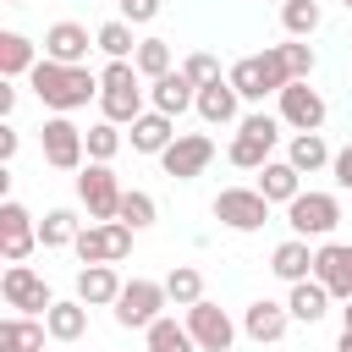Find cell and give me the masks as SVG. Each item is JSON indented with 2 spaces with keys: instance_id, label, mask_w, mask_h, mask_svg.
Returning <instances> with one entry per match:
<instances>
[{
  "instance_id": "41",
  "label": "cell",
  "mask_w": 352,
  "mask_h": 352,
  "mask_svg": "<svg viewBox=\"0 0 352 352\" xmlns=\"http://www.w3.org/2000/svg\"><path fill=\"white\" fill-rule=\"evenodd\" d=\"M330 176H336V187H346V192H352V143H346V148H336Z\"/></svg>"
},
{
  "instance_id": "16",
  "label": "cell",
  "mask_w": 352,
  "mask_h": 352,
  "mask_svg": "<svg viewBox=\"0 0 352 352\" xmlns=\"http://www.w3.org/2000/svg\"><path fill=\"white\" fill-rule=\"evenodd\" d=\"M88 50H99V44L88 38L82 22H50V28H44V55H50V60H60V66H88Z\"/></svg>"
},
{
  "instance_id": "7",
  "label": "cell",
  "mask_w": 352,
  "mask_h": 352,
  "mask_svg": "<svg viewBox=\"0 0 352 352\" xmlns=\"http://www.w3.org/2000/svg\"><path fill=\"white\" fill-rule=\"evenodd\" d=\"M165 302H170L165 297V280H126L121 297H116V324L121 330H148Z\"/></svg>"
},
{
  "instance_id": "29",
  "label": "cell",
  "mask_w": 352,
  "mask_h": 352,
  "mask_svg": "<svg viewBox=\"0 0 352 352\" xmlns=\"http://www.w3.org/2000/svg\"><path fill=\"white\" fill-rule=\"evenodd\" d=\"M286 160H292L302 176H314V170H324L336 154H330V143H324L319 132H297V138H292V148H286Z\"/></svg>"
},
{
  "instance_id": "19",
  "label": "cell",
  "mask_w": 352,
  "mask_h": 352,
  "mask_svg": "<svg viewBox=\"0 0 352 352\" xmlns=\"http://www.w3.org/2000/svg\"><path fill=\"white\" fill-rule=\"evenodd\" d=\"M121 275H116V264H82L77 270V297L88 302V308H116V297H121Z\"/></svg>"
},
{
  "instance_id": "15",
  "label": "cell",
  "mask_w": 352,
  "mask_h": 352,
  "mask_svg": "<svg viewBox=\"0 0 352 352\" xmlns=\"http://www.w3.org/2000/svg\"><path fill=\"white\" fill-rule=\"evenodd\" d=\"M314 275L330 286V297L352 302V242H319L314 248Z\"/></svg>"
},
{
  "instance_id": "2",
  "label": "cell",
  "mask_w": 352,
  "mask_h": 352,
  "mask_svg": "<svg viewBox=\"0 0 352 352\" xmlns=\"http://www.w3.org/2000/svg\"><path fill=\"white\" fill-rule=\"evenodd\" d=\"M99 104H104V121L132 126L143 116V72L132 60H110L99 72Z\"/></svg>"
},
{
  "instance_id": "11",
  "label": "cell",
  "mask_w": 352,
  "mask_h": 352,
  "mask_svg": "<svg viewBox=\"0 0 352 352\" xmlns=\"http://www.w3.org/2000/svg\"><path fill=\"white\" fill-rule=\"evenodd\" d=\"M209 160H214V138H204V132H176V143L160 154V165H165L170 182H192V176H204Z\"/></svg>"
},
{
  "instance_id": "21",
  "label": "cell",
  "mask_w": 352,
  "mask_h": 352,
  "mask_svg": "<svg viewBox=\"0 0 352 352\" xmlns=\"http://www.w3.org/2000/svg\"><path fill=\"white\" fill-rule=\"evenodd\" d=\"M286 314L297 324H319L330 314V286L314 275V280H292V297H286Z\"/></svg>"
},
{
  "instance_id": "33",
  "label": "cell",
  "mask_w": 352,
  "mask_h": 352,
  "mask_svg": "<svg viewBox=\"0 0 352 352\" xmlns=\"http://www.w3.org/2000/svg\"><path fill=\"white\" fill-rule=\"evenodd\" d=\"M165 297H170L176 308H192V302L204 297V275H198L192 264H176V270L165 275Z\"/></svg>"
},
{
  "instance_id": "18",
  "label": "cell",
  "mask_w": 352,
  "mask_h": 352,
  "mask_svg": "<svg viewBox=\"0 0 352 352\" xmlns=\"http://www.w3.org/2000/svg\"><path fill=\"white\" fill-rule=\"evenodd\" d=\"M148 99H154V110L182 116V110H192V104H198V82H192L182 66H170L165 77H154V82H148Z\"/></svg>"
},
{
  "instance_id": "39",
  "label": "cell",
  "mask_w": 352,
  "mask_h": 352,
  "mask_svg": "<svg viewBox=\"0 0 352 352\" xmlns=\"http://www.w3.org/2000/svg\"><path fill=\"white\" fill-rule=\"evenodd\" d=\"M182 72H187V77H192V82L204 88V82H214V77H220V60L198 50V55H187V60H182Z\"/></svg>"
},
{
  "instance_id": "47",
  "label": "cell",
  "mask_w": 352,
  "mask_h": 352,
  "mask_svg": "<svg viewBox=\"0 0 352 352\" xmlns=\"http://www.w3.org/2000/svg\"><path fill=\"white\" fill-rule=\"evenodd\" d=\"M346 11H352V0H346Z\"/></svg>"
},
{
  "instance_id": "36",
  "label": "cell",
  "mask_w": 352,
  "mask_h": 352,
  "mask_svg": "<svg viewBox=\"0 0 352 352\" xmlns=\"http://www.w3.org/2000/svg\"><path fill=\"white\" fill-rule=\"evenodd\" d=\"M154 214H160V209H154V198H148V192H138V187H126V192H121L116 220H126L132 231H143V226H154Z\"/></svg>"
},
{
  "instance_id": "28",
  "label": "cell",
  "mask_w": 352,
  "mask_h": 352,
  "mask_svg": "<svg viewBox=\"0 0 352 352\" xmlns=\"http://www.w3.org/2000/svg\"><path fill=\"white\" fill-rule=\"evenodd\" d=\"M94 44H99L110 60H132V55H138V38H132V22H126V16L99 22V28H94Z\"/></svg>"
},
{
  "instance_id": "37",
  "label": "cell",
  "mask_w": 352,
  "mask_h": 352,
  "mask_svg": "<svg viewBox=\"0 0 352 352\" xmlns=\"http://www.w3.org/2000/svg\"><path fill=\"white\" fill-rule=\"evenodd\" d=\"M82 143H88V160H116L121 154V132H116V121H99V126H88L82 132Z\"/></svg>"
},
{
  "instance_id": "4",
  "label": "cell",
  "mask_w": 352,
  "mask_h": 352,
  "mask_svg": "<svg viewBox=\"0 0 352 352\" xmlns=\"http://www.w3.org/2000/svg\"><path fill=\"white\" fill-rule=\"evenodd\" d=\"M286 226H292V236H319L324 242L341 226V198L336 192H297L286 204Z\"/></svg>"
},
{
  "instance_id": "38",
  "label": "cell",
  "mask_w": 352,
  "mask_h": 352,
  "mask_svg": "<svg viewBox=\"0 0 352 352\" xmlns=\"http://www.w3.org/2000/svg\"><path fill=\"white\" fill-rule=\"evenodd\" d=\"M280 55H286V66H292V82H308V72H314V50H308L302 38H292V44H280Z\"/></svg>"
},
{
  "instance_id": "43",
  "label": "cell",
  "mask_w": 352,
  "mask_h": 352,
  "mask_svg": "<svg viewBox=\"0 0 352 352\" xmlns=\"http://www.w3.org/2000/svg\"><path fill=\"white\" fill-rule=\"evenodd\" d=\"M11 110H16V88H11V82H0V116H11Z\"/></svg>"
},
{
  "instance_id": "5",
  "label": "cell",
  "mask_w": 352,
  "mask_h": 352,
  "mask_svg": "<svg viewBox=\"0 0 352 352\" xmlns=\"http://www.w3.org/2000/svg\"><path fill=\"white\" fill-rule=\"evenodd\" d=\"M121 182H116V170L104 165V160H88L82 170H77V198H82V209H88V220H116V209H121Z\"/></svg>"
},
{
  "instance_id": "22",
  "label": "cell",
  "mask_w": 352,
  "mask_h": 352,
  "mask_svg": "<svg viewBox=\"0 0 352 352\" xmlns=\"http://www.w3.org/2000/svg\"><path fill=\"white\" fill-rule=\"evenodd\" d=\"M44 336H50V324H44L38 314H11V319H0V352H44Z\"/></svg>"
},
{
  "instance_id": "10",
  "label": "cell",
  "mask_w": 352,
  "mask_h": 352,
  "mask_svg": "<svg viewBox=\"0 0 352 352\" xmlns=\"http://www.w3.org/2000/svg\"><path fill=\"white\" fill-rule=\"evenodd\" d=\"M0 297H6V308H16V314H50V308H55L44 275L28 270V264H6V275H0Z\"/></svg>"
},
{
  "instance_id": "25",
  "label": "cell",
  "mask_w": 352,
  "mask_h": 352,
  "mask_svg": "<svg viewBox=\"0 0 352 352\" xmlns=\"http://www.w3.org/2000/svg\"><path fill=\"white\" fill-rule=\"evenodd\" d=\"M226 77H231V88H236V94H242L248 104H258L264 94H275V77H270L264 55H242V60H236V66H231Z\"/></svg>"
},
{
  "instance_id": "31",
  "label": "cell",
  "mask_w": 352,
  "mask_h": 352,
  "mask_svg": "<svg viewBox=\"0 0 352 352\" xmlns=\"http://www.w3.org/2000/svg\"><path fill=\"white\" fill-rule=\"evenodd\" d=\"M143 336H148V352H198L192 330H187V324H176V319H165V314H160Z\"/></svg>"
},
{
  "instance_id": "45",
  "label": "cell",
  "mask_w": 352,
  "mask_h": 352,
  "mask_svg": "<svg viewBox=\"0 0 352 352\" xmlns=\"http://www.w3.org/2000/svg\"><path fill=\"white\" fill-rule=\"evenodd\" d=\"M336 352H352V330H341V346Z\"/></svg>"
},
{
  "instance_id": "44",
  "label": "cell",
  "mask_w": 352,
  "mask_h": 352,
  "mask_svg": "<svg viewBox=\"0 0 352 352\" xmlns=\"http://www.w3.org/2000/svg\"><path fill=\"white\" fill-rule=\"evenodd\" d=\"M341 330H352V302H346V308H341Z\"/></svg>"
},
{
  "instance_id": "8",
  "label": "cell",
  "mask_w": 352,
  "mask_h": 352,
  "mask_svg": "<svg viewBox=\"0 0 352 352\" xmlns=\"http://www.w3.org/2000/svg\"><path fill=\"white\" fill-rule=\"evenodd\" d=\"M214 220L231 231H258L270 220V198L258 187H220L214 192Z\"/></svg>"
},
{
  "instance_id": "35",
  "label": "cell",
  "mask_w": 352,
  "mask_h": 352,
  "mask_svg": "<svg viewBox=\"0 0 352 352\" xmlns=\"http://www.w3.org/2000/svg\"><path fill=\"white\" fill-rule=\"evenodd\" d=\"M132 66H138L148 82H154V77H165V72H170V44H165V38H138Z\"/></svg>"
},
{
  "instance_id": "6",
  "label": "cell",
  "mask_w": 352,
  "mask_h": 352,
  "mask_svg": "<svg viewBox=\"0 0 352 352\" xmlns=\"http://www.w3.org/2000/svg\"><path fill=\"white\" fill-rule=\"evenodd\" d=\"M77 258L82 264H121L126 253H132V226L126 220H99V226H88V231H77Z\"/></svg>"
},
{
  "instance_id": "48",
  "label": "cell",
  "mask_w": 352,
  "mask_h": 352,
  "mask_svg": "<svg viewBox=\"0 0 352 352\" xmlns=\"http://www.w3.org/2000/svg\"><path fill=\"white\" fill-rule=\"evenodd\" d=\"M280 6H286V0H280Z\"/></svg>"
},
{
  "instance_id": "23",
  "label": "cell",
  "mask_w": 352,
  "mask_h": 352,
  "mask_svg": "<svg viewBox=\"0 0 352 352\" xmlns=\"http://www.w3.org/2000/svg\"><path fill=\"white\" fill-rule=\"evenodd\" d=\"M286 324H292L286 302H270V297L248 302V314H242V330H248L253 341H280V336H286Z\"/></svg>"
},
{
  "instance_id": "26",
  "label": "cell",
  "mask_w": 352,
  "mask_h": 352,
  "mask_svg": "<svg viewBox=\"0 0 352 352\" xmlns=\"http://www.w3.org/2000/svg\"><path fill=\"white\" fill-rule=\"evenodd\" d=\"M258 192H264L270 204H292V198L302 192V170H297L292 160H270V165L258 170Z\"/></svg>"
},
{
  "instance_id": "40",
  "label": "cell",
  "mask_w": 352,
  "mask_h": 352,
  "mask_svg": "<svg viewBox=\"0 0 352 352\" xmlns=\"http://www.w3.org/2000/svg\"><path fill=\"white\" fill-rule=\"evenodd\" d=\"M116 6H121V16H126L132 28H143V22L160 16V0H116Z\"/></svg>"
},
{
  "instance_id": "32",
  "label": "cell",
  "mask_w": 352,
  "mask_h": 352,
  "mask_svg": "<svg viewBox=\"0 0 352 352\" xmlns=\"http://www.w3.org/2000/svg\"><path fill=\"white\" fill-rule=\"evenodd\" d=\"M77 231H82V226H77L72 209H50V214L38 220V248H72Z\"/></svg>"
},
{
  "instance_id": "14",
  "label": "cell",
  "mask_w": 352,
  "mask_h": 352,
  "mask_svg": "<svg viewBox=\"0 0 352 352\" xmlns=\"http://www.w3.org/2000/svg\"><path fill=\"white\" fill-rule=\"evenodd\" d=\"M280 121H286L292 132H319V126H324V99H319V88L286 82V88H280Z\"/></svg>"
},
{
  "instance_id": "13",
  "label": "cell",
  "mask_w": 352,
  "mask_h": 352,
  "mask_svg": "<svg viewBox=\"0 0 352 352\" xmlns=\"http://www.w3.org/2000/svg\"><path fill=\"white\" fill-rule=\"evenodd\" d=\"M33 248H38V226H33V214H28L16 198H6V204H0V253H6V264H22Z\"/></svg>"
},
{
  "instance_id": "27",
  "label": "cell",
  "mask_w": 352,
  "mask_h": 352,
  "mask_svg": "<svg viewBox=\"0 0 352 352\" xmlns=\"http://www.w3.org/2000/svg\"><path fill=\"white\" fill-rule=\"evenodd\" d=\"M270 270L292 286V280H308L314 275V253H308V236H286L275 253H270Z\"/></svg>"
},
{
  "instance_id": "12",
  "label": "cell",
  "mask_w": 352,
  "mask_h": 352,
  "mask_svg": "<svg viewBox=\"0 0 352 352\" xmlns=\"http://www.w3.org/2000/svg\"><path fill=\"white\" fill-rule=\"evenodd\" d=\"M187 330H192L198 352H231V341H236L231 314H226V308H214L209 297H198V302L187 308Z\"/></svg>"
},
{
  "instance_id": "42",
  "label": "cell",
  "mask_w": 352,
  "mask_h": 352,
  "mask_svg": "<svg viewBox=\"0 0 352 352\" xmlns=\"http://www.w3.org/2000/svg\"><path fill=\"white\" fill-rule=\"evenodd\" d=\"M16 154V126H0V160Z\"/></svg>"
},
{
  "instance_id": "1",
  "label": "cell",
  "mask_w": 352,
  "mask_h": 352,
  "mask_svg": "<svg viewBox=\"0 0 352 352\" xmlns=\"http://www.w3.org/2000/svg\"><path fill=\"white\" fill-rule=\"evenodd\" d=\"M28 88H33L38 104H50L55 116H72V110H82V104L99 94V77H94L88 66H60V60L38 55V66L28 72Z\"/></svg>"
},
{
  "instance_id": "9",
  "label": "cell",
  "mask_w": 352,
  "mask_h": 352,
  "mask_svg": "<svg viewBox=\"0 0 352 352\" xmlns=\"http://www.w3.org/2000/svg\"><path fill=\"white\" fill-rule=\"evenodd\" d=\"M38 148H44V165H55V170H82V154H88L82 126H72L66 116H50L38 126Z\"/></svg>"
},
{
  "instance_id": "20",
  "label": "cell",
  "mask_w": 352,
  "mask_h": 352,
  "mask_svg": "<svg viewBox=\"0 0 352 352\" xmlns=\"http://www.w3.org/2000/svg\"><path fill=\"white\" fill-rule=\"evenodd\" d=\"M170 143H176V116L143 110V116L132 121V148H138V154H165Z\"/></svg>"
},
{
  "instance_id": "34",
  "label": "cell",
  "mask_w": 352,
  "mask_h": 352,
  "mask_svg": "<svg viewBox=\"0 0 352 352\" xmlns=\"http://www.w3.org/2000/svg\"><path fill=\"white\" fill-rule=\"evenodd\" d=\"M324 22V11H319V0H286L280 6V28L292 33V38H308L314 28Z\"/></svg>"
},
{
  "instance_id": "30",
  "label": "cell",
  "mask_w": 352,
  "mask_h": 352,
  "mask_svg": "<svg viewBox=\"0 0 352 352\" xmlns=\"http://www.w3.org/2000/svg\"><path fill=\"white\" fill-rule=\"evenodd\" d=\"M44 324H50V336H55V341H77V336L88 330V302H82V297L55 302V308L44 314Z\"/></svg>"
},
{
  "instance_id": "3",
  "label": "cell",
  "mask_w": 352,
  "mask_h": 352,
  "mask_svg": "<svg viewBox=\"0 0 352 352\" xmlns=\"http://www.w3.org/2000/svg\"><path fill=\"white\" fill-rule=\"evenodd\" d=\"M275 143H280V116H264V110H253V116H242V121H236V138H231L226 160H231L236 170H264Z\"/></svg>"
},
{
  "instance_id": "24",
  "label": "cell",
  "mask_w": 352,
  "mask_h": 352,
  "mask_svg": "<svg viewBox=\"0 0 352 352\" xmlns=\"http://www.w3.org/2000/svg\"><path fill=\"white\" fill-rule=\"evenodd\" d=\"M33 66H38V44H33L28 33H11V28H6V33H0V77L16 82V77H28Z\"/></svg>"
},
{
  "instance_id": "17",
  "label": "cell",
  "mask_w": 352,
  "mask_h": 352,
  "mask_svg": "<svg viewBox=\"0 0 352 352\" xmlns=\"http://www.w3.org/2000/svg\"><path fill=\"white\" fill-rule=\"evenodd\" d=\"M209 126H231V121H242V94L231 88V77H214V82H204L198 88V104H192Z\"/></svg>"
},
{
  "instance_id": "46",
  "label": "cell",
  "mask_w": 352,
  "mask_h": 352,
  "mask_svg": "<svg viewBox=\"0 0 352 352\" xmlns=\"http://www.w3.org/2000/svg\"><path fill=\"white\" fill-rule=\"evenodd\" d=\"M6 6H28V0H6Z\"/></svg>"
}]
</instances>
